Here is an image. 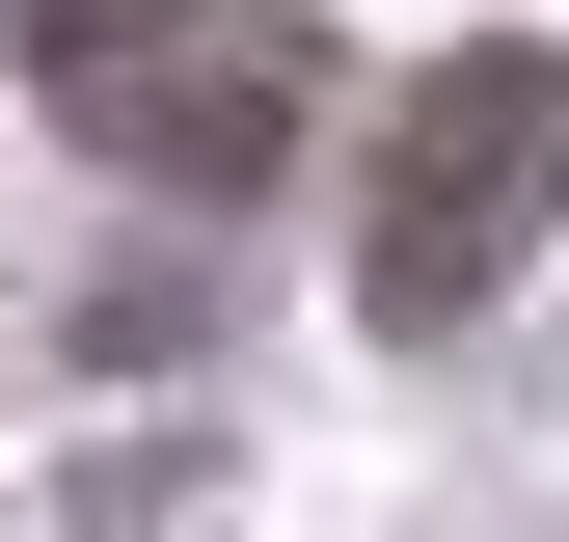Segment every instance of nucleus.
<instances>
[{
  "mask_svg": "<svg viewBox=\"0 0 569 542\" xmlns=\"http://www.w3.org/2000/svg\"><path fill=\"white\" fill-rule=\"evenodd\" d=\"M542 218H569V54L542 28H488V54H435L407 82V136H380V190H352V325H488L542 271Z\"/></svg>",
  "mask_w": 569,
  "mask_h": 542,
  "instance_id": "1",
  "label": "nucleus"
},
{
  "mask_svg": "<svg viewBox=\"0 0 569 542\" xmlns=\"http://www.w3.org/2000/svg\"><path fill=\"white\" fill-rule=\"evenodd\" d=\"M28 109L136 190H271L326 136V28L299 0H28Z\"/></svg>",
  "mask_w": 569,
  "mask_h": 542,
  "instance_id": "2",
  "label": "nucleus"
}]
</instances>
